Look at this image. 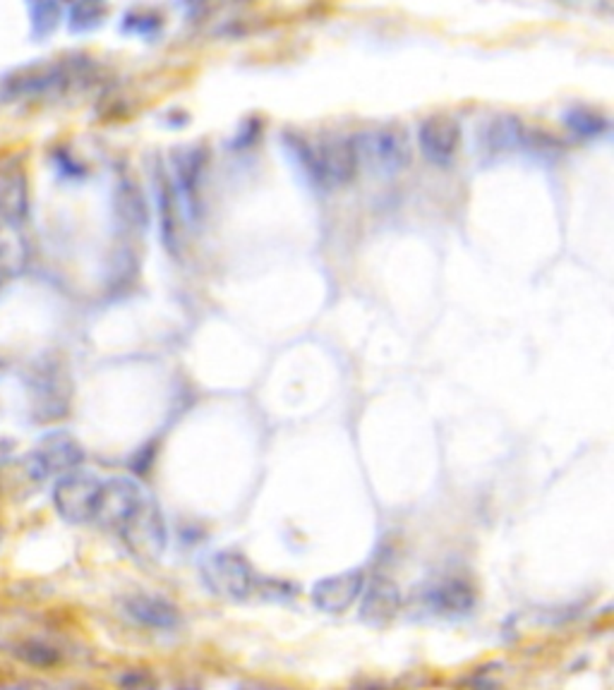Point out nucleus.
Wrapping results in <instances>:
<instances>
[{"instance_id": "obj_1", "label": "nucleus", "mask_w": 614, "mask_h": 690, "mask_svg": "<svg viewBox=\"0 0 614 690\" xmlns=\"http://www.w3.org/2000/svg\"><path fill=\"white\" fill-rule=\"evenodd\" d=\"M286 147L310 183L321 190L348 185L360 171L353 137H327L320 142H310L302 137H286Z\"/></svg>"}, {"instance_id": "obj_2", "label": "nucleus", "mask_w": 614, "mask_h": 690, "mask_svg": "<svg viewBox=\"0 0 614 690\" xmlns=\"http://www.w3.org/2000/svg\"><path fill=\"white\" fill-rule=\"evenodd\" d=\"M357 168H365L377 178H393L411 166L413 149L406 130L399 125H377L353 137Z\"/></svg>"}, {"instance_id": "obj_3", "label": "nucleus", "mask_w": 614, "mask_h": 690, "mask_svg": "<svg viewBox=\"0 0 614 690\" xmlns=\"http://www.w3.org/2000/svg\"><path fill=\"white\" fill-rule=\"evenodd\" d=\"M202 583L216 597L230 599V602H245L255 595H266V580L257 576L250 561L238 551L219 549L202 559L200 563Z\"/></svg>"}, {"instance_id": "obj_4", "label": "nucleus", "mask_w": 614, "mask_h": 690, "mask_svg": "<svg viewBox=\"0 0 614 690\" xmlns=\"http://www.w3.org/2000/svg\"><path fill=\"white\" fill-rule=\"evenodd\" d=\"M85 462V449L77 436L68 429H50L39 439L36 449L24 456L22 465L32 482H43L49 477H60L77 470Z\"/></svg>"}, {"instance_id": "obj_5", "label": "nucleus", "mask_w": 614, "mask_h": 690, "mask_svg": "<svg viewBox=\"0 0 614 690\" xmlns=\"http://www.w3.org/2000/svg\"><path fill=\"white\" fill-rule=\"evenodd\" d=\"M101 484L104 479L99 475L85 472V470H72V472L58 477L56 487H53V506L60 513V518L75 523V525L94 523Z\"/></svg>"}, {"instance_id": "obj_6", "label": "nucleus", "mask_w": 614, "mask_h": 690, "mask_svg": "<svg viewBox=\"0 0 614 690\" xmlns=\"http://www.w3.org/2000/svg\"><path fill=\"white\" fill-rule=\"evenodd\" d=\"M147 501H149V497H147V491H144V487L137 479L125 475L108 477L101 484L99 506H96L94 523L121 533L122 527L128 525L130 520L142 511Z\"/></svg>"}, {"instance_id": "obj_7", "label": "nucleus", "mask_w": 614, "mask_h": 690, "mask_svg": "<svg viewBox=\"0 0 614 690\" xmlns=\"http://www.w3.org/2000/svg\"><path fill=\"white\" fill-rule=\"evenodd\" d=\"M207 168V151L204 147H183L173 151L171 171L173 190L178 204L185 209L187 219H200L202 214V178Z\"/></svg>"}, {"instance_id": "obj_8", "label": "nucleus", "mask_w": 614, "mask_h": 690, "mask_svg": "<svg viewBox=\"0 0 614 690\" xmlns=\"http://www.w3.org/2000/svg\"><path fill=\"white\" fill-rule=\"evenodd\" d=\"M415 137H418L422 158L432 166L444 168L456 158L458 144H461V125L454 115H428L418 125V135Z\"/></svg>"}, {"instance_id": "obj_9", "label": "nucleus", "mask_w": 614, "mask_h": 690, "mask_svg": "<svg viewBox=\"0 0 614 690\" xmlns=\"http://www.w3.org/2000/svg\"><path fill=\"white\" fill-rule=\"evenodd\" d=\"M118 534H121L122 542L128 544L132 554L158 559L166 547V523L161 511H158L157 501L149 498L142 511L137 513L135 518L130 520Z\"/></svg>"}, {"instance_id": "obj_10", "label": "nucleus", "mask_w": 614, "mask_h": 690, "mask_svg": "<svg viewBox=\"0 0 614 690\" xmlns=\"http://www.w3.org/2000/svg\"><path fill=\"white\" fill-rule=\"evenodd\" d=\"M365 587V570L348 569L336 576L317 580L310 592L312 605L324 614H343L356 605Z\"/></svg>"}, {"instance_id": "obj_11", "label": "nucleus", "mask_w": 614, "mask_h": 690, "mask_svg": "<svg viewBox=\"0 0 614 690\" xmlns=\"http://www.w3.org/2000/svg\"><path fill=\"white\" fill-rule=\"evenodd\" d=\"M415 599L435 616L456 619V616L471 612L473 605H475V592L465 580L442 578V580L425 585L420 595H415Z\"/></svg>"}, {"instance_id": "obj_12", "label": "nucleus", "mask_w": 614, "mask_h": 690, "mask_svg": "<svg viewBox=\"0 0 614 690\" xmlns=\"http://www.w3.org/2000/svg\"><path fill=\"white\" fill-rule=\"evenodd\" d=\"M70 79V72L63 65H49V67H29V70L14 72L3 79L0 96L3 99H24V96H46V94L60 92Z\"/></svg>"}, {"instance_id": "obj_13", "label": "nucleus", "mask_w": 614, "mask_h": 690, "mask_svg": "<svg viewBox=\"0 0 614 690\" xmlns=\"http://www.w3.org/2000/svg\"><path fill=\"white\" fill-rule=\"evenodd\" d=\"M533 132L511 113L494 115L492 121L485 122L480 142H483V154L487 157H504L516 149H528L533 144Z\"/></svg>"}, {"instance_id": "obj_14", "label": "nucleus", "mask_w": 614, "mask_h": 690, "mask_svg": "<svg viewBox=\"0 0 614 690\" xmlns=\"http://www.w3.org/2000/svg\"><path fill=\"white\" fill-rule=\"evenodd\" d=\"M122 609L130 619H135L137 623H142L147 628L171 631L180 623L178 606L168 599L158 597V595H147V592L130 595V597L122 599Z\"/></svg>"}, {"instance_id": "obj_15", "label": "nucleus", "mask_w": 614, "mask_h": 690, "mask_svg": "<svg viewBox=\"0 0 614 690\" xmlns=\"http://www.w3.org/2000/svg\"><path fill=\"white\" fill-rule=\"evenodd\" d=\"M365 595L363 605H360V619L372 623V626H382L399 614L401 609V590L392 580L386 578H377L372 580L367 587H363Z\"/></svg>"}, {"instance_id": "obj_16", "label": "nucleus", "mask_w": 614, "mask_h": 690, "mask_svg": "<svg viewBox=\"0 0 614 690\" xmlns=\"http://www.w3.org/2000/svg\"><path fill=\"white\" fill-rule=\"evenodd\" d=\"M27 183L22 175H10L0 183V223L5 229H20L27 219Z\"/></svg>"}, {"instance_id": "obj_17", "label": "nucleus", "mask_w": 614, "mask_h": 690, "mask_svg": "<svg viewBox=\"0 0 614 690\" xmlns=\"http://www.w3.org/2000/svg\"><path fill=\"white\" fill-rule=\"evenodd\" d=\"M115 211L122 221L128 223L130 229H147L149 223V209H147V200L140 193V187L130 180H122L118 190H115Z\"/></svg>"}, {"instance_id": "obj_18", "label": "nucleus", "mask_w": 614, "mask_h": 690, "mask_svg": "<svg viewBox=\"0 0 614 690\" xmlns=\"http://www.w3.org/2000/svg\"><path fill=\"white\" fill-rule=\"evenodd\" d=\"M176 190L168 178H161L157 185V207H158V223H161V240H164L168 252H176L178 247V223H176Z\"/></svg>"}, {"instance_id": "obj_19", "label": "nucleus", "mask_w": 614, "mask_h": 690, "mask_svg": "<svg viewBox=\"0 0 614 690\" xmlns=\"http://www.w3.org/2000/svg\"><path fill=\"white\" fill-rule=\"evenodd\" d=\"M564 125L579 139H598L609 130L608 115L588 106H573L564 111Z\"/></svg>"}, {"instance_id": "obj_20", "label": "nucleus", "mask_w": 614, "mask_h": 690, "mask_svg": "<svg viewBox=\"0 0 614 690\" xmlns=\"http://www.w3.org/2000/svg\"><path fill=\"white\" fill-rule=\"evenodd\" d=\"M106 0H72L68 13V27L75 34H86L106 20Z\"/></svg>"}, {"instance_id": "obj_21", "label": "nucleus", "mask_w": 614, "mask_h": 690, "mask_svg": "<svg viewBox=\"0 0 614 690\" xmlns=\"http://www.w3.org/2000/svg\"><path fill=\"white\" fill-rule=\"evenodd\" d=\"M29 14H32L34 39H46L63 20V7H60V0H29Z\"/></svg>"}, {"instance_id": "obj_22", "label": "nucleus", "mask_w": 614, "mask_h": 690, "mask_svg": "<svg viewBox=\"0 0 614 690\" xmlns=\"http://www.w3.org/2000/svg\"><path fill=\"white\" fill-rule=\"evenodd\" d=\"M24 264V249L20 242H10L7 237H0V276L3 273H17Z\"/></svg>"}, {"instance_id": "obj_23", "label": "nucleus", "mask_w": 614, "mask_h": 690, "mask_svg": "<svg viewBox=\"0 0 614 690\" xmlns=\"http://www.w3.org/2000/svg\"><path fill=\"white\" fill-rule=\"evenodd\" d=\"M158 27H161V20L157 14H130L128 20L122 22V29L137 36H154Z\"/></svg>"}, {"instance_id": "obj_24", "label": "nucleus", "mask_w": 614, "mask_h": 690, "mask_svg": "<svg viewBox=\"0 0 614 690\" xmlns=\"http://www.w3.org/2000/svg\"><path fill=\"white\" fill-rule=\"evenodd\" d=\"M20 657L24 659V662L41 664V667H46V664H53L58 659L53 650L46 648V645H39V642H29V645H24V648H22V652H20Z\"/></svg>"}, {"instance_id": "obj_25", "label": "nucleus", "mask_w": 614, "mask_h": 690, "mask_svg": "<svg viewBox=\"0 0 614 690\" xmlns=\"http://www.w3.org/2000/svg\"><path fill=\"white\" fill-rule=\"evenodd\" d=\"M13 444L7 442V439H0V462H5L10 461V456H13Z\"/></svg>"}, {"instance_id": "obj_26", "label": "nucleus", "mask_w": 614, "mask_h": 690, "mask_svg": "<svg viewBox=\"0 0 614 690\" xmlns=\"http://www.w3.org/2000/svg\"><path fill=\"white\" fill-rule=\"evenodd\" d=\"M557 3H576V0H557Z\"/></svg>"}]
</instances>
